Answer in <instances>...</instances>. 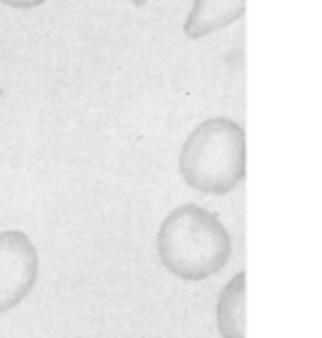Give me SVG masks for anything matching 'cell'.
I'll return each instance as SVG.
<instances>
[{"instance_id": "6da1fadb", "label": "cell", "mask_w": 322, "mask_h": 338, "mask_svg": "<svg viewBox=\"0 0 322 338\" xmlns=\"http://www.w3.org/2000/svg\"><path fill=\"white\" fill-rule=\"evenodd\" d=\"M156 248L172 276L197 283L223 271L232 257V236L216 213L197 204H183L162 220Z\"/></svg>"}, {"instance_id": "7a4b0ae2", "label": "cell", "mask_w": 322, "mask_h": 338, "mask_svg": "<svg viewBox=\"0 0 322 338\" xmlns=\"http://www.w3.org/2000/svg\"><path fill=\"white\" fill-rule=\"evenodd\" d=\"M183 181L204 195H227L246 176V132L225 116L207 118L183 142L179 155Z\"/></svg>"}, {"instance_id": "3957f363", "label": "cell", "mask_w": 322, "mask_h": 338, "mask_svg": "<svg viewBox=\"0 0 322 338\" xmlns=\"http://www.w3.org/2000/svg\"><path fill=\"white\" fill-rule=\"evenodd\" d=\"M40 274V257L28 234L0 232V313L17 308L26 299Z\"/></svg>"}, {"instance_id": "277c9868", "label": "cell", "mask_w": 322, "mask_h": 338, "mask_svg": "<svg viewBox=\"0 0 322 338\" xmlns=\"http://www.w3.org/2000/svg\"><path fill=\"white\" fill-rule=\"evenodd\" d=\"M246 0H195L190 17L185 19L183 33L190 40H200L216 30L232 26L244 17Z\"/></svg>"}, {"instance_id": "5b68a950", "label": "cell", "mask_w": 322, "mask_h": 338, "mask_svg": "<svg viewBox=\"0 0 322 338\" xmlns=\"http://www.w3.org/2000/svg\"><path fill=\"white\" fill-rule=\"evenodd\" d=\"M218 331L223 338H246V274H236L220 290L216 306Z\"/></svg>"}, {"instance_id": "8992f818", "label": "cell", "mask_w": 322, "mask_h": 338, "mask_svg": "<svg viewBox=\"0 0 322 338\" xmlns=\"http://www.w3.org/2000/svg\"><path fill=\"white\" fill-rule=\"evenodd\" d=\"M0 2H5V5H9V7L30 9V7H37V5H42L44 0H0Z\"/></svg>"}, {"instance_id": "52a82bcc", "label": "cell", "mask_w": 322, "mask_h": 338, "mask_svg": "<svg viewBox=\"0 0 322 338\" xmlns=\"http://www.w3.org/2000/svg\"><path fill=\"white\" fill-rule=\"evenodd\" d=\"M130 2H135V5H144L146 0H130Z\"/></svg>"}, {"instance_id": "ba28073f", "label": "cell", "mask_w": 322, "mask_h": 338, "mask_svg": "<svg viewBox=\"0 0 322 338\" xmlns=\"http://www.w3.org/2000/svg\"><path fill=\"white\" fill-rule=\"evenodd\" d=\"M0 95H2V90H0Z\"/></svg>"}]
</instances>
